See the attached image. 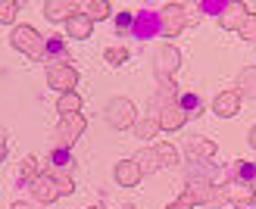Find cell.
<instances>
[{
	"label": "cell",
	"instance_id": "6da1fadb",
	"mask_svg": "<svg viewBox=\"0 0 256 209\" xmlns=\"http://www.w3.org/2000/svg\"><path fill=\"white\" fill-rule=\"evenodd\" d=\"M104 119H106L110 128H116V132H128V128L134 125V103L128 97H112L106 103Z\"/></svg>",
	"mask_w": 256,
	"mask_h": 209
},
{
	"label": "cell",
	"instance_id": "7a4b0ae2",
	"mask_svg": "<svg viewBox=\"0 0 256 209\" xmlns=\"http://www.w3.org/2000/svg\"><path fill=\"white\" fill-rule=\"evenodd\" d=\"M10 41H12L16 50L28 54L32 60H44V38L38 34V28H32V25H16Z\"/></svg>",
	"mask_w": 256,
	"mask_h": 209
},
{
	"label": "cell",
	"instance_id": "3957f363",
	"mask_svg": "<svg viewBox=\"0 0 256 209\" xmlns=\"http://www.w3.org/2000/svg\"><path fill=\"white\" fill-rule=\"evenodd\" d=\"M160 25H162V38H178L188 28V6L184 4H166L160 10Z\"/></svg>",
	"mask_w": 256,
	"mask_h": 209
},
{
	"label": "cell",
	"instance_id": "277c9868",
	"mask_svg": "<svg viewBox=\"0 0 256 209\" xmlns=\"http://www.w3.org/2000/svg\"><path fill=\"white\" fill-rule=\"evenodd\" d=\"M84 128H88L84 112H75V116H60V125H56V144H60V147H69V150H72V144L84 134Z\"/></svg>",
	"mask_w": 256,
	"mask_h": 209
},
{
	"label": "cell",
	"instance_id": "5b68a950",
	"mask_svg": "<svg viewBox=\"0 0 256 209\" xmlns=\"http://www.w3.org/2000/svg\"><path fill=\"white\" fill-rule=\"evenodd\" d=\"M47 84L54 90H60V94H69L78 84V72L69 62H54V66H47Z\"/></svg>",
	"mask_w": 256,
	"mask_h": 209
},
{
	"label": "cell",
	"instance_id": "8992f818",
	"mask_svg": "<svg viewBox=\"0 0 256 209\" xmlns=\"http://www.w3.org/2000/svg\"><path fill=\"white\" fill-rule=\"evenodd\" d=\"M132 34L140 38V41L160 38V34H162L160 12H153V10H138V12H134V19H132Z\"/></svg>",
	"mask_w": 256,
	"mask_h": 209
},
{
	"label": "cell",
	"instance_id": "52a82bcc",
	"mask_svg": "<svg viewBox=\"0 0 256 209\" xmlns=\"http://www.w3.org/2000/svg\"><path fill=\"white\" fill-rule=\"evenodd\" d=\"M178 66H182V54H178V47L162 44L156 50V75L160 78H172L178 72Z\"/></svg>",
	"mask_w": 256,
	"mask_h": 209
},
{
	"label": "cell",
	"instance_id": "ba28073f",
	"mask_svg": "<svg viewBox=\"0 0 256 209\" xmlns=\"http://www.w3.org/2000/svg\"><path fill=\"white\" fill-rule=\"evenodd\" d=\"M28 188H32V197L38 203H56L60 200V188H56V178L54 175H38Z\"/></svg>",
	"mask_w": 256,
	"mask_h": 209
},
{
	"label": "cell",
	"instance_id": "9c48e42d",
	"mask_svg": "<svg viewBox=\"0 0 256 209\" xmlns=\"http://www.w3.org/2000/svg\"><path fill=\"white\" fill-rule=\"evenodd\" d=\"M44 56H47V66L54 62H69V44L62 34H50L44 38Z\"/></svg>",
	"mask_w": 256,
	"mask_h": 209
},
{
	"label": "cell",
	"instance_id": "30bf717a",
	"mask_svg": "<svg viewBox=\"0 0 256 209\" xmlns=\"http://www.w3.org/2000/svg\"><path fill=\"white\" fill-rule=\"evenodd\" d=\"M47 162H50V175H72V166H75L72 150H69V147H60V144L50 150Z\"/></svg>",
	"mask_w": 256,
	"mask_h": 209
},
{
	"label": "cell",
	"instance_id": "8fae6325",
	"mask_svg": "<svg viewBox=\"0 0 256 209\" xmlns=\"http://www.w3.org/2000/svg\"><path fill=\"white\" fill-rule=\"evenodd\" d=\"M212 112L222 116V119H232V116H238V112H240V97H238V90H222V94L212 100Z\"/></svg>",
	"mask_w": 256,
	"mask_h": 209
},
{
	"label": "cell",
	"instance_id": "7c38bea8",
	"mask_svg": "<svg viewBox=\"0 0 256 209\" xmlns=\"http://www.w3.org/2000/svg\"><path fill=\"white\" fill-rule=\"evenodd\" d=\"M44 16L50 22L72 19V16H78V4H75V0H47V4H44Z\"/></svg>",
	"mask_w": 256,
	"mask_h": 209
},
{
	"label": "cell",
	"instance_id": "4fadbf2b",
	"mask_svg": "<svg viewBox=\"0 0 256 209\" xmlns=\"http://www.w3.org/2000/svg\"><path fill=\"white\" fill-rule=\"evenodd\" d=\"M156 122H160V132H178V128H184L188 122V116L175 106V103H169L160 116H156Z\"/></svg>",
	"mask_w": 256,
	"mask_h": 209
},
{
	"label": "cell",
	"instance_id": "5bb4252c",
	"mask_svg": "<svg viewBox=\"0 0 256 209\" xmlns=\"http://www.w3.org/2000/svg\"><path fill=\"white\" fill-rule=\"evenodd\" d=\"M256 194H253V188L250 184H244V181H232L228 178L225 184H222V200H232V203H247V200H253Z\"/></svg>",
	"mask_w": 256,
	"mask_h": 209
},
{
	"label": "cell",
	"instance_id": "9a60e30c",
	"mask_svg": "<svg viewBox=\"0 0 256 209\" xmlns=\"http://www.w3.org/2000/svg\"><path fill=\"white\" fill-rule=\"evenodd\" d=\"M175 106L182 110L188 119H197V116H203V97L194 94V90H182V94L175 97Z\"/></svg>",
	"mask_w": 256,
	"mask_h": 209
},
{
	"label": "cell",
	"instance_id": "2e32d148",
	"mask_svg": "<svg viewBox=\"0 0 256 209\" xmlns=\"http://www.w3.org/2000/svg\"><path fill=\"white\" fill-rule=\"evenodd\" d=\"M244 16H247V12H244V4H234V0H228L225 10L219 12V25H222V28H228V32H238V25L244 22Z\"/></svg>",
	"mask_w": 256,
	"mask_h": 209
},
{
	"label": "cell",
	"instance_id": "e0dca14e",
	"mask_svg": "<svg viewBox=\"0 0 256 209\" xmlns=\"http://www.w3.org/2000/svg\"><path fill=\"white\" fill-rule=\"evenodd\" d=\"M188 153L194 156V166H200L203 160H210V156H216V144L210 140V138H200V134H194L188 140Z\"/></svg>",
	"mask_w": 256,
	"mask_h": 209
},
{
	"label": "cell",
	"instance_id": "ac0fdd59",
	"mask_svg": "<svg viewBox=\"0 0 256 209\" xmlns=\"http://www.w3.org/2000/svg\"><path fill=\"white\" fill-rule=\"evenodd\" d=\"M112 175H116V181H119L122 188H134L138 181L144 178V175H140V168L134 166V160H122V162H116V172H112Z\"/></svg>",
	"mask_w": 256,
	"mask_h": 209
},
{
	"label": "cell",
	"instance_id": "d6986e66",
	"mask_svg": "<svg viewBox=\"0 0 256 209\" xmlns=\"http://www.w3.org/2000/svg\"><path fill=\"white\" fill-rule=\"evenodd\" d=\"M132 160H134V166L140 168V175H153L156 168H162V162H160V156H156V150H153V147L138 150Z\"/></svg>",
	"mask_w": 256,
	"mask_h": 209
},
{
	"label": "cell",
	"instance_id": "ffe728a7",
	"mask_svg": "<svg viewBox=\"0 0 256 209\" xmlns=\"http://www.w3.org/2000/svg\"><path fill=\"white\" fill-rule=\"evenodd\" d=\"M78 12H82V16H88L91 22H97V19L112 16V6L106 4V0H82V4H78Z\"/></svg>",
	"mask_w": 256,
	"mask_h": 209
},
{
	"label": "cell",
	"instance_id": "44dd1931",
	"mask_svg": "<svg viewBox=\"0 0 256 209\" xmlns=\"http://www.w3.org/2000/svg\"><path fill=\"white\" fill-rule=\"evenodd\" d=\"M238 97L256 100V66L240 69V75H238Z\"/></svg>",
	"mask_w": 256,
	"mask_h": 209
},
{
	"label": "cell",
	"instance_id": "7402d4cb",
	"mask_svg": "<svg viewBox=\"0 0 256 209\" xmlns=\"http://www.w3.org/2000/svg\"><path fill=\"white\" fill-rule=\"evenodd\" d=\"M66 32H69V38H78V41H84V38H91V32H94V22L78 12V16L66 19Z\"/></svg>",
	"mask_w": 256,
	"mask_h": 209
},
{
	"label": "cell",
	"instance_id": "603a6c76",
	"mask_svg": "<svg viewBox=\"0 0 256 209\" xmlns=\"http://www.w3.org/2000/svg\"><path fill=\"white\" fill-rule=\"evenodd\" d=\"M82 94L78 90H69V94H60V100H56V112L60 116H75V112H82Z\"/></svg>",
	"mask_w": 256,
	"mask_h": 209
},
{
	"label": "cell",
	"instance_id": "cb8c5ba5",
	"mask_svg": "<svg viewBox=\"0 0 256 209\" xmlns=\"http://www.w3.org/2000/svg\"><path fill=\"white\" fill-rule=\"evenodd\" d=\"M232 181H244V184H256V162H247V160H238L234 168H232Z\"/></svg>",
	"mask_w": 256,
	"mask_h": 209
},
{
	"label": "cell",
	"instance_id": "d4e9b609",
	"mask_svg": "<svg viewBox=\"0 0 256 209\" xmlns=\"http://www.w3.org/2000/svg\"><path fill=\"white\" fill-rule=\"evenodd\" d=\"M38 175H41V168H38V160H34V156H25L22 166H19V184H32Z\"/></svg>",
	"mask_w": 256,
	"mask_h": 209
},
{
	"label": "cell",
	"instance_id": "484cf974",
	"mask_svg": "<svg viewBox=\"0 0 256 209\" xmlns=\"http://www.w3.org/2000/svg\"><path fill=\"white\" fill-rule=\"evenodd\" d=\"M153 150H156V156H160V162H162V166H178V150L172 147L169 140H160Z\"/></svg>",
	"mask_w": 256,
	"mask_h": 209
},
{
	"label": "cell",
	"instance_id": "4316f807",
	"mask_svg": "<svg viewBox=\"0 0 256 209\" xmlns=\"http://www.w3.org/2000/svg\"><path fill=\"white\" fill-rule=\"evenodd\" d=\"M238 34L244 38V41H256V12H247L244 22L238 25Z\"/></svg>",
	"mask_w": 256,
	"mask_h": 209
},
{
	"label": "cell",
	"instance_id": "83f0119b",
	"mask_svg": "<svg viewBox=\"0 0 256 209\" xmlns=\"http://www.w3.org/2000/svg\"><path fill=\"white\" fill-rule=\"evenodd\" d=\"M134 128H138V138H156V134H160V122L153 119V116H147V119H140Z\"/></svg>",
	"mask_w": 256,
	"mask_h": 209
},
{
	"label": "cell",
	"instance_id": "f1b7e54d",
	"mask_svg": "<svg viewBox=\"0 0 256 209\" xmlns=\"http://www.w3.org/2000/svg\"><path fill=\"white\" fill-rule=\"evenodd\" d=\"M104 60L110 62V66H122V62H128V47H106Z\"/></svg>",
	"mask_w": 256,
	"mask_h": 209
},
{
	"label": "cell",
	"instance_id": "f546056e",
	"mask_svg": "<svg viewBox=\"0 0 256 209\" xmlns=\"http://www.w3.org/2000/svg\"><path fill=\"white\" fill-rule=\"evenodd\" d=\"M19 12V4L16 0H0V22H12Z\"/></svg>",
	"mask_w": 256,
	"mask_h": 209
},
{
	"label": "cell",
	"instance_id": "4dcf8cb0",
	"mask_svg": "<svg viewBox=\"0 0 256 209\" xmlns=\"http://www.w3.org/2000/svg\"><path fill=\"white\" fill-rule=\"evenodd\" d=\"M225 4H228V0H200L197 10L200 12H210V16H219V12L225 10Z\"/></svg>",
	"mask_w": 256,
	"mask_h": 209
},
{
	"label": "cell",
	"instance_id": "1f68e13d",
	"mask_svg": "<svg viewBox=\"0 0 256 209\" xmlns=\"http://www.w3.org/2000/svg\"><path fill=\"white\" fill-rule=\"evenodd\" d=\"M194 206H197V197H194V194H190V190H184L182 197H178L175 203H169L166 209H194Z\"/></svg>",
	"mask_w": 256,
	"mask_h": 209
},
{
	"label": "cell",
	"instance_id": "d6a6232c",
	"mask_svg": "<svg viewBox=\"0 0 256 209\" xmlns=\"http://www.w3.org/2000/svg\"><path fill=\"white\" fill-rule=\"evenodd\" d=\"M56 178V188H60V197H69V194L75 190V181L72 175H54Z\"/></svg>",
	"mask_w": 256,
	"mask_h": 209
},
{
	"label": "cell",
	"instance_id": "836d02e7",
	"mask_svg": "<svg viewBox=\"0 0 256 209\" xmlns=\"http://www.w3.org/2000/svg\"><path fill=\"white\" fill-rule=\"evenodd\" d=\"M132 19H134V12H119V16H116V32L119 34H125V32H132Z\"/></svg>",
	"mask_w": 256,
	"mask_h": 209
},
{
	"label": "cell",
	"instance_id": "e575fe53",
	"mask_svg": "<svg viewBox=\"0 0 256 209\" xmlns=\"http://www.w3.org/2000/svg\"><path fill=\"white\" fill-rule=\"evenodd\" d=\"M234 209H256V197L247 200V203H234Z\"/></svg>",
	"mask_w": 256,
	"mask_h": 209
},
{
	"label": "cell",
	"instance_id": "d590c367",
	"mask_svg": "<svg viewBox=\"0 0 256 209\" xmlns=\"http://www.w3.org/2000/svg\"><path fill=\"white\" fill-rule=\"evenodd\" d=\"M4 160H6V138L0 134V162H4Z\"/></svg>",
	"mask_w": 256,
	"mask_h": 209
},
{
	"label": "cell",
	"instance_id": "8d00e7d4",
	"mask_svg": "<svg viewBox=\"0 0 256 209\" xmlns=\"http://www.w3.org/2000/svg\"><path fill=\"white\" fill-rule=\"evenodd\" d=\"M247 140H250V144H253V147H256V125L250 128V138H247Z\"/></svg>",
	"mask_w": 256,
	"mask_h": 209
},
{
	"label": "cell",
	"instance_id": "74e56055",
	"mask_svg": "<svg viewBox=\"0 0 256 209\" xmlns=\"http://www.w3.org/2000/svg\"><path fill=\"white\" fill-rule=\"evenodd\" d=\"M10 209H28V206H25V203H12Z\"/></svg>",
	"mask_w": 256,
	"mask_h": 209
},
{
	"label": "cell",
	"instance_id": "f35d334b",
	"mask_svg": "<svg viewBox=\"0 0 256 209\" xmlns=\"http://www.w3.org/2000/svg\"><path fill=\"white\" fill-rule=\"evenodd\" d=\"M88 209H106V206H88Z\"/></svg>",
	"mask_w": 256,
	"mask_h": 209
},
{
	"label": "cell",
	"instance_id": "ab89813d",
	"mask_svg": "<svg viewBox=\"0 0 256 209\" xmlns=\"http://www.w3.org/2000/svg\"><path fill=\"white\" fill-rule=\"evenodd\" d=\"M125 209H134V206H125Z\"/></svg>",
	"mask_w": 256,
	"mask_h": 209
}]
</instances>
